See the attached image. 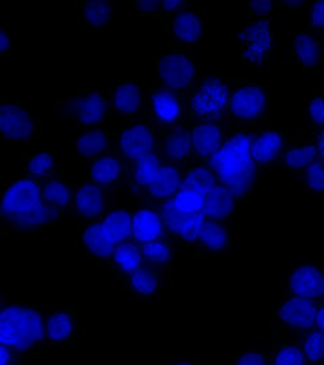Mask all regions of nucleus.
Listing matches in <instances>:
<instances>
[{"label":"nucleus","mask_w":324,"mask_h":365,"mask_svg":"<svg viewBox=\"0 0 324 365\" xmlns=\"http://www.w3.org/2000/svg\"><path fill=\"white\" fill-rule=\"evenodd\" d=\"M51 226L38 182L14 173L0 187V240L30 238Z\"/></svg>","instance_id":"obj_1"},{"label":"nucleus","mask_w":324,"mask_h":365,"mask_svg":"<svg viewBox=\"0 0 324 365\" xmlns=\"http://www.w3.org/2000/svg\"><path fill=\"white\" fill-rule=\"evenodd\" d=\"M257 130L229 129L224 144L208 161L218 184L233 192L241 207L249 203L258 188L259 170L251 155Z\"/></svg>","instance_id":"obj_2"},{"label":"nucleus","mask_w":324,"mask_h":365,"mask_svg":"<svg viewBox=\"0 0 324 365\" xmlns=\"http://www.w3.org/2000/svg\"><path fill=\"white\" fill-rule=\"evenodd\" d=\"M229 129H259L271 125V83L266 76H245L234 88L224 119Z\"/></svg>","instance_id":"obj_3"},{"label":"nucleus","mask_w":324,"mask_h":365,"mask_svg":"<svg viewBox=\"0 0 324 365\" xmlns=\"http://www.w3.org/2000/svg\"><path fill=\"white\" fill-rule=\"evenodd\" d=\"M0 344L38 359L43 353L41 303L10 302L0 312Z\"/></svg>","instance_id":"obj_4"},{"label":"nucleus","mask_w":324,"mask_h":365,"mask_svg":"<svg viewBox=\"0 0 324 365\" xmlns=\"http://www.w3.org/2000/svg\"><path fill=\"white\" fill-rule=\"evenodd\" d=\"M208 68L211 66L197 64L191 52L160 53L152 63L150 83L170 91L188 95L196 88Z\"/></svg>","instance_id":"obj_5"},{"label":"nucleus","mask_w":324,"mask_h":365,"mask_svg":"<svg viewBox=\"0 0 324 365\" xmlns=\"http://www.w3.org/2000/svg\"><path fill=\"white\" fill-rule=\"evenodd\" d=\"M107 92L108 87L78 88L70 96H58L54 99V114L75 123L80 130L108 128Z\"/></svg>","instance_id":"obj_6"},{"label":"nucleus","mask_w":324,"mask_h":365,"mask_svg":"<svg viewBox=\"0 0 324 365\" xmlns=\"http://www.w3.org/2000/svg\"><path fill=\"white\" fill-rule=\"evenodd\" d=\"M245 76H223L206 73L196 88L188 93V106L194 119L224 120L234 88Z\"/></svg>","instance_id":"obj_7"},{"label":"nucleus","mask_w":324,"mask_h":365,"mask_svg":"<svg viewBox=\"0 0 324 365\" xmlns=\"http://www.w3.org/2000/svg\"><path fill=\"white\" fill-rule=\"evenodd\" d=\"M320 302L280 294L271 312L269 337L298 339L315 327V314Z\"/></svg>","instance_id":"obj_8"},{"label":"nucleus","mask_w":324,"mask_h":365,"mask_svg":"<svg viewBox=\"0 0 324 365\" xmlns=\"http://www.w3.org/2000/svg\"><path fill=\"white\" fill-rule=\"evenodd\" d=\"M239 63L244 66L263 68L274 53L276 30L269 18L246 19L238 26Z\"/></svg>","instance_id":"obj_9"},{"label":"nucleus","mask_w":324,"mask_h":365,"mask_svg":"<svg viewBox=\"0 0 324 365\" xmlns=\"http://www.w3.org/2000/svg\"><path fill=\"white\" fill-rule=\"evenodd\" d=\"M114 135L113 152L125 163L158 152L161 131L142 118L127 120L117 129H111Z\"/></svg>","instance_id":"obj_10"},{"label":"nucleus","mask_w":324,"mask_h":365,"mask_svg":"<svg viewBox=\"0 0 324 365\" xmlns=\"http://www.w3.org/2000/svg\"><path fill=\"white\" fill-rule=\"evenodd\" d=\"M147 120L157 130L167 131L192 117L188 106V95L170 91L150 83L145 92Z\"/></svg>","instance_id":"obj_11"},{"label":"nucleus","mask_w":324,"mask_h":365,"mask_svg":"<svg viewBox=\"0 0 324 365\" xmlns=\"http://www.w3.org/2000/svg\"><path fill=\"white\" fill-rule=\"evenodd\" d=\"M0 140L1 141H41L43 125L34 111L19 98L0 99Z\"/></svg>","instance_id":"obj_12"},{"label":"nucleus","mask_w":324,"mask_h":365,"mask_svg":"<svg viewBox=\"0 0 324 365\" xmlns=\"http://www.w3.org/2000/svg\"><path fill=\"white\" fill-rule=\"evenodd\" d=\"M145 108V91L141 78H119L107 92V125L141 118ZM117 126V128H119Z\"/></svg>","instance_id":"obj_13"},{"label":"nucleus","mask_w":324,"mask_h":365,"mask_svg":"<svg viewBox=\"0 0 324 365\" xmlns=\"http://www.w3.org/2000/svg\"><path fill=\"white\" fill-rule=\"evenodd\" d=\"M42 342L45 346H69L78 339V310L65 303H41Z\"/></svg>","instance_id":"obj_14"},{"label":"nucleus","mask_w":324,"mask_h":365,"mask_svg":"<svg viewBox=\"0 0 324 365\" xmlns=\"http://www.w3.org/2000/svg\"><path fill=\"white\" fill-rule=\"evenodd\" d=\"M173 284V268L143 265L120 284L132 303H153L162 299Z\"/></svg>","instance_id":"obj_15"},{"label":"nucleus","mask_w":324,"mask_h":365,"mask_svg":"<svg viewBox=\"0 0 324 365\" xmlns=\"http://www.w3.org/2000/svg\"><path fill=\"white\" fill-rule=\"evenodd\" d=\"M281 292L323 302L324 260L316 259L291 265L284 272Z\"/></svg>","instance_id":"obj_16"},{"label":"nucleus","mask_w":324,"mask_h":365,"mask_svg":"<svg viewBox=\"0 0 324 365\" xmlns=\"http://www.w3.org/2000/svg\"><path fill=\"white\" fill-rule=\"evenodd\" d=\"M157 207L162 215L165 240H168L182 250H194L203 223L206 221L202 214L182 212L176 209V206L170 200Z\"/></svg>","instance_id":"obj_17"},{"label":"nucleus","mask_w":324,"mask_h":365,"mask_svg":"<svg viewBox=\"0 0 324 365\" xmlns=\"http://www.w3.org/2000/svg\"><path fill=\"white\" fill-rule=\"evenodd\" d=\"M158 19H161L164 31L173 41V51L188 52L189 49L199 45L204 36V11L191 9L184 13Z\"/></svg>","instance_id":"obj_18"},{"label":"nucleus","mask_w":324,"mask_h":365,"mask_svg":"<svg viewBox=\"0 0 324 365\" xmlns=\"http://www.w3.org/2000/svg\"><path fill=\"white\" fill-rule=\"evenodd\" d=\"M76 245L99 268L110 271L115 245L104 230L102 222L76 220Z\"/></svg>","instance_id":"obj_19"},{"label":"nucleus","mask_w":324,"mask_h":365,"mask_svg":"<svg viewBox=\"0 0 324 365\" xmlns=\"http://www.w3.org/2000/svg\"><path fill=\"white\" fill-rule=\"evenodd\" d=\"M41 197L43 207L46 210L51 226H60L65 214L70 209L72 196H73V184L66 182L65 179V165H61L51 179L41 182Z\"/></svg>","instance_id":"obj_20"},{"label":"nucleus","mask_w":324,"mask_h":365,"mask_svg":"<svg viewBox=\"0 0 324 365\" xmlns=\"http://www.w3.org/2000/svg\"><path fill=\"white\" fill-rule=\"evenodd\" d=\"M229 133L226 120L194 119L191 129V143L194 161L208 163L221 149Z\"/></svg>","instance_id":"obj_21"},{"label":"nucleus","mask_w":324,"mask_h":365,"mask_svg":"<svg viewBox=\"0 0 324 365\" xmlns=\"http://www.w3.org/2000/svg\"><path fill=\"white\" fill-rule=\"evenodd\" d=\"M108 192L91 182L73 184V196L70 210L76 220L85 222H99L103 220L108 207Z\"/></svg>","instance_id":"obj_22"},{"label":"nucleus","mask_w":324,"mask_h":365,"mask_svg":"<svg viewBox=\"0 0 324 365\" xmlns=\"http://www.w3.org/2000/svg\"><path fill=\"white\" fill-rule=\"evenodd\" d=\"M293 141L286 131L272 128H261L256 133L251 155L259 172L276 168L284 149Z\"/></svg>","instance_id":"obj_23"},{"label":"nucleus","mask_w":324,"mask_h":365,"mask_svg":"<svg viewBox=\"0 0 324 365\" xmlns=\"http://www.w3.org/2000/svg\"><path fill=\"white\" fill-rule=\"evenodd\" d=\"M185 164L182 163H162L155 182L137 197L142 206H160L169 200L182 187Z\"/></svg>","instance_id":"obj_24"},{"label":"nucleus","mask_w":324,"mask_h":365,"mask_svg":"<svg viewBox=\"0 0 324 365\" xmlns=\"http://www.w3.org/2000/svg\"><path fill=\"white\" fill-rule=\"evenodd\" d=\"M241 205L238 203L233 192L218 184L208 195L204 196V205L200 211L202 217L209 221L221 222L230 227L234 237H238V210Z\"/></svg>","instance_id":"obj_25"},{"label":"nucleus","mask_w":324,"mask_h":365,"mask_svg":"<svg viewBox=\"0 0 324 365\" xmlns=\"http://www.w3.org/2000/svg\"><path fill=\"white\" fill-rule=\"evenodd\" d=\"M194 118H188L173 129L161 131L158 153L162 163H192V143H191V129Z\"/></svg>","instance_id":"obj_26"},{"label":"nucleus","mask_w":324,"mask_h":365,"mask_svg":"<svg viewBox=\"0 0 324 365\" xmlns=\"http://www.w3.org/2000/svg\"><path fill=\"white\" fill-rule=\"evenodd\" d=\"M292 53L304 76H319L324 68V42L307 31L292 36Z\"/></svg>","instance_id":"obj_27"},{"label":"nucleus","mask_w":324,"mask_h":365,"mask_svg":"<svg viewBox=\"0 0 324 365\" xmlns=\"http://www.w3.org/2000/svg\"><path fill=\"white\" fill-rule=\"evenodd\" d=\"M161 165L162 160L158 152L125 163L123 188L137 200V197L155 182Z\"/></svg>","instance_id":"obj_28"},{"label":"nucleus","mask_w":324,"mask_h":365,"mask_svg":"<svg viewBox=\"0 0 324 365\" xmlns=\"http://www.w3.org/2000/svg\"><path fill=\"white\" fill-rule=\"evenodd\" d=\"M234 238L233 232L227 225L206 220L194 245V257L200 260L219 259L230 249Z\"/></svg>","instance_id":"obj_29"},{"label":"nucleus","mask_w":324,"mask_h":365,"mask_svg":"<svg viewBox=\"0 0 324 365\" xmlns=\"http://www.w3.org/2000/svg\"><path fill=\"white\" fill-rule=\"evenodd\" d=\"M130 240L142 247L165 240L162 215L157 206L138 205L134 207Z\"/></svg>","instance_id":"obj_30"},{"label":"nucleus","mask_w":324,"mask_h":365,"mask_svg":"<svg viewBox=\"0 0 324 365\" xmlns=\"http://www.w3.org/2000/svg\"><path fill=\"white\" fill-rule=\"evenodd\" d=\"M88 172V182L104 188L108 195H114L123 188L125 161L117 153L110 152L92 161Z\"/></svg>","instance_id":"obj_31"},{"label":"nucleus","mask_w":324,"mask_h":365,"mask_svg":"<svg viewBox=\"0 0 324 365\" xmlns=\"http://www.w3.org/2000/svg\"><path fill=\"white\" fill-rule=\"evenodd\" d=\"M117 16L114 0H78L76 21L90 33H104Z\"/></svg>","instance_id":"obj_32"},{"label":"nucleus","mask_w":324,"mask_h":365,"mask_svg":"<svg viewBox=\"0 0 324 365\" xmlns=\"http://www.w3.org/2000/svg\"><path fill=\"white\" fill-rule=\"evenodd\" d=\"M319 146L311 140H293L286 146L276 168L286 170L289 176H295L319 161Z\"/></svg>","instance_id":"obj_33"},{"label":"nucleus","mask_w":324,"mask_h":365,"mask_svg":"<svg viewBox=\"0 0 324 365\" xmlns=\"http://www.w3.org/2000/svg\"><path fill=\"white\" fill-rule=\"evenodd\" d=\"M114 135L108 128L84 129L78 134L76 141L78 161L91 164L96 158L113 152Z\"/></svg>","instance_id":"obj_34"},{"label":"nucleus","mask_w":324,"mask_h":365,"mask_svg":"<svg viewBox=\"0 0 324 365\" xmlns=\"http://www.w3.org/2000/svg\"><path fill=\"white\" fill-rule=\"evenodd\" d=\"M143 265L145 262L142 245L129 240L126 242L119 244L114 249L108 272L115 283L122 284L130 274L137 272Z\"/></svg>","instance_id":"obj_35"},{"label":"nucleus","mask_w":324,"mask_h":365,"mask_svg":"<svg viewBox=\"0 0 324 365\" xmlns=\"http://www.w3.org/2000/svg\"><path fill=\"white\" fill-rule=\"evenodd\" d=\"M134 207L129 206H110L102 220L105 233L117 247L131 238Z\"/></svg>","instance_id":"obj_36"},{"label":"nucleus","mask_w":324,"mask_h":365,"mask_svg":"<svg viewBox=\"0 0 324 365\" xmlns=\"http://www.w3.org/2000/svg\"><path fill=\"white\" fill-rule=\"evenodd\" d=\"M218 185L216 176L208 163L192 161L185 164L182 187L194 190L202 195H208Z\"/></svg>","instance_id":"obj_37"},{"label":"nucleus","mask_w":324,"mask_h":365,"mask_svg":"<svg viewBox=\"0 0 324 365\" xmlns=\"http://www.w3.org/2000/svg\"><path fill=\"white\" fill-rule=\"evenodd\" d=\"M269 365H307L298 339H271Z\"/></svg>","instance_id":"obj_38"},{"label":"nucleus","mask_w":324,"mask_h":365,"mask_svg":"<svg viewBox=\"0 0 324 365\" xmlns=\"http://www.w3.org/2000/svg\"><path fill=\"white\" fill-rule=\"evenodd\" d=\"M57 172L58 170H57L54 157L48 152L30 153L22 157L21 173L26 178L38 182L39 184L51 179Z\"/></svg>","instance_id":"obj_39"},{"label":"nucleus","mask_w":324,"mask_h":365,"mask_svg":"<svg viewBox=\"0 0 324 365\" xmlns=\"http://www.w3.org/2000/svg\"><path fill=\"white\" fill-rule=\"evenodd\" d=\"M177 259H179V248L168 240L157 241L143 247L145 265L173 268Z\"/></svg>","instance_id":"obj_40"},{"label":"nucleus","mask_w":324,"mask_h":365,"mask_svg":"<svg viewBox=\"0 0 324 365\" xmlns=\"http://www.w3.org/2000/svg\"><path fill=\"white\" fill-rule=\"evenodd\" d=\"M303 126L308 131L324 128V91L316 88L303 99Z\"/></svg>","instance_id":"obj_41"},{"label":"nucleus","mask_w":324,"mask_h":365,"mask_svg":"<svg viewBox=\"0 0 324 365\" xmlns=\"http://www.w3.org/2000/svg\"><path fill=\"white\" fill-rule=\"evenodd\" d=\"M307 365H324V334L316 327L298 337Z\"/></svg>","instance_id":"obj_42"},{"label":"nucleus","mask_w":324,"mask_h":365,"mask_svg":"<svg viewBox=\"0 0 324 365\" xmlns=\"http://www.w3.org/2000/svg\"><path fill=\"white\" fill-rule=\"evenodd\" d=\"M291 179L308 194L324 195V164L320 161L313 163L301 173L291 176Z\"/></svg>","instance_id":"obj_43"},{"label":"nucleus","mask_w":324,"mask_h":365,"mask_svg":"<svg viewBox=\"0 0 324 365\" xmlns=\"http://www.w3.org/2000/svg\"><path fill=\"white\" fill-rule=\"evenodd\" d=\"M170 202L176 206V209L180 210L182 212L200 214L204 205V195L196 192L194 190L180 187Z\"/></svg>","instance_id":"obj_44"},{"label":"nucleus","mask_w":324,"mask_h":365,"mask_svg":"<svg viewBox=\"0 0 324 365\" xmlns=\"http://www.w3.org/2000/svg\"><path fill=\"white\" fill-rule=\"evenodd\" d=\"M231 365H269V354L254 345H242L234 354Z\"/></svg>","instance_id":"obj_45"},{"label":"nucleus","mask_w":324,"mask_h":365,"mask_svg":"<svg viewBox=\"0 0 324 365\" xmlns=\"http://www.w3.org/2000/svg\"><path fill=\"white\" fill-rule=\"evenodd\" d=\"M304 24L310 33L324 42V0L312 1L304 14Z\"/></svg>","instance_id":"obj_46"},{"label":"nucleus","mask_w":324,"mask_h":365,"mask_svg":"<svg viewBox=\"0 0 324 365\" xmlns=\"http://www.w3.org/2000/svg\"><path fill=\"white\" fill-rule=\"evenodd\" d=\"M37 357L0 344V365H33Z\"/></svg>","instance_id":"obj_47"},{"label":"nucleus","mask_w":324,"mask_h":365,"mask_svg":"<svg viewBox=\"0 0 324 365\" xmlns=\"http://www.w3.org/2000/svg\"><path fill=\"white\" fill-rule=\"evenodd\" d=\"M280 11L278 3L272 0H256L247 6V19L269 18L272 14Z\"/></svg>","instance_id":"obj_48"},{"label":"nucleus","mask_w":324,"mask_h":365,"mask_svg":"<svg viewBox=\"0 0 324 365\" xmlns=\"http://www.w3.org/2000/svg\"><path fill=\"white\" fill-rule=\"evenodd\" d=\"M130 6L134 11L157 19L161 16V0H131Z\"/></svg>","instance_id":"obj_49"},{"label":"nucleus","mask_w":324,"mask_h":365,"mask_svg":"<svg viewBox=\"0 0 324 365\" xmlns=\"http://www.w3.org/2000/svg\"><path fill=\"white\" fill-rule=\"evenodd\" d=\"M191 10L185 0H161V16H172ZM158 19V18H157Z\"/></svg>","instance_id":"obj_50"},{"label":"nucleus","mask_w":324,"mask_h":365,"mask_svg":"<svg viewBox=\"0 0 324 365\" xmlns=\"http://www.w3.org/2000/svg\"><path fill=\"white\" fill-rule=\"evenodd\" d=\"M162 365H206V359L202 357H173L168 356L162 359Z\"/></svg>","instance_id":"obj_51"},{"label":"nucleus","mask_w":324,"mask_h":365,"mask_svg":"<svg viewBox=\"0 0 324 365\" xmlns=\"http://www.w3.org/2000/svg\"><path fill=\"white\" fill-rule=\"evenodd\" d=\"M11 51V27L0 24V54H9Z\"/></svg>","instance_id":"obj_52"},{"label":"nucleus","mask_w":324,"mask_h":365,"mask_svg":"<svg viewBox=\"0 0 324 365\" xmlns=\"http://www.w3.org/2000/svg\"><path fill=\"white\" fill-rule=\"evenodd\" d=\"M307 6V1L303 0H288V1H280L278 9L284 11H304Z\"/></svg>","instance_id":"obj_53"},{"label":"nucleus","mask_w":324,"mask_h":365,"mask_svg":"<svg viewBox=\"0 0 324 365\" xmlns=\"http://www.w3.org/2000/svg\"><path fill=\"white\" fill-rule=\"evenodd\" d=\"M315 327L324 334V300L319 303L318 310L315 314Z\"/></svg>","instance_id":"obj_54"},{"label":"nucleus","mask_w":324,"mask_h":365,"mask_svg":"<svg viewBox=\"0 0 324 365\" xmlns=\"http://www.w3.org/2000/svg\"><path fill=\"white\" fill-rule=\"evenodd\" d=\"M308 133L311 134V137H310L308 140H311V141H313L315 144L319 145V146L324 145V128L316 129V130L308 131Z\"/></svg>","instance_id":"obj_55"},{"label":"nucleus","mask_w":324,"mask_h":365,"mask_svg":"<svg viewBox=\"0 0 324 365\" xmlns=\"http://www.w3.org/2000/svg\"><path fill=\"white\" fill-rule=\"evenodd\" d=\"M9 303H10V300H9L7 294L0 287V312H1V309H4Z\"/></svg>","instance_id":"obj_56"}]
</instances>
